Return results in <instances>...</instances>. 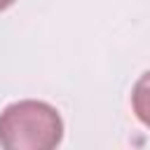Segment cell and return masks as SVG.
<instances>
[{
  "label": "cell",
  "instance_id": "1",
  "mask_svg": "<svg viewBox=\"0 0 150 150\" xmlns=\"http://www.w3.org/2000/svg\"><path fill=\"white\" fill-rule=\"evenodd\" d=\"M61 138L63 120L45 101H16L0 112V145L5 150H52Z\"/></svg>",
  "mask_w": 150,
  "mask_h": 150
},
{
  "label": "cell",
  "instance_id": "2",
  "mask_svg": "<svg viewBox=\"0 0 150 150\" xmlns=\"http://www.w3.org/2000/svg\"><path fill=\"white\" fill-rule=\"evenodd\" d=\"M131 108L136 117L150 129V70H145L131 89Z\"/></svg>",
  "mask_w": 150,
  "mask_h": 150
},
{
  "label": "cell",
  "instance_id": "3",
  "mask_svg": "<svg viewBox=\"0 0 150 150\" xmlns=\"http://www.w3.org/2000/svg\"><path fill=\"white\" fill-rule=\"evenodd\" d=\"M14 5V0H0V12H5L7 7H12Z\"/></svg>",
  "mask_w": 150,
  "mask_h": 150
}]
</instances>
